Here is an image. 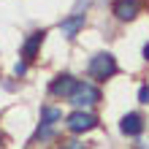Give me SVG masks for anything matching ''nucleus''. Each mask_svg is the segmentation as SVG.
<instances>
[{
	"instance_id": "obj_1",
	"label": "nucleus",
	"mask_w": 149,
	"mask_h": 149,
	"mask_svg": "<svg viewBox=\"0 0 149 149\" xmlns=\"http://www.w3.org/2000/svg\"><path fill=\"white\" fill-rule=\"evenodd\" d=\"M90 73L103 81V79H109V76L117 73V60H114L109 52H100V54H95L90 60Z\"/></svg>"
},
{
	"instance_id": "obj_2",
	"label": "nucleus",
	"mask_w": 149,
	"mask_h": 149,
	"mask_svg": "<svg viewBox=\"0 0 149 149\" xmlns=\"http://www.w3.org/2000/svg\"><path fill=\"white\" fill-rule=\"evenodd\" d=\"M98 100H100V92L92 84H76V90L71 95V103H76V106H92Z\"/></svg>"
},
{
	"instance_id": "obj_3",
	"label": "nucleus",
	"mask_w": 149,
	"mask_h": 149,
	"mask_svg": "<svg viewBox=\"0 0 149 149\" xmlns=\"http://www.w3.org/2000/svg\"><path fill=\"white\" fill-rule=\"evenodd\" d=\"M95 119L92 114H87V111H73L71 117H68V127L73 130V133H84V130H92L95 127Z\"/></svg>"
},
{
	"instance_id": "obj_4",
	"label": "nucleus",
	"mask_w": 149,
	"mask_h": 149,
	"mask_svg": "<svg viewBox=\"0 0 149 149\" xmlns=\"http://www.w3.org/2000/svg\"><path fill=\"white\" fill-rule=\"evenodd\" d=\"M119 130L125 136H138L144 130V119H141V114H125L119 122Z\"/></svg>"
},
{
	"instance_id": "obj_5",
	"label": "nucleus",
	"mask_w": 149,
	"mask_h": 149,
	"mask_svg": "<svg viewBox=\"0 0 149 149\" xmlns=\"http://www.w3.org/2000/svg\"><path fill=\"white\" fill-rule=\"evenodd\" d=\"M76 79L73 76H57L54 81H52V95H73V90H76Z\"/></svg>"
},
{
	"instance_id": "obj_6",
	"label": "nucleus",
	"mask_w": 149,
	"mask_h": 149,
	"mask_svg": "<svg viewBox=\"0 0 149 149\" xmlns=\"http://www.w3.org/2000/svg\"><path fill=\"white\" fill-rule=\"evenodd\" d=\"M114 14L127 22V19H133V16L138 14V3L136 0H117V3H114Z\"/></svg>"
},
{
	"instance_id": "obj_7",
	"label": "nucleus",
	"mask_w": 149,
	"mask_h": 149,
	"mask_svg": "<svg viewBox=\"0 0 149 149\" xmlns=\"http://www.w3.org/2000/svg\"><path fill=\"white\" fill-rule=\"evenodd\" d=\"M43 36H46V33L41 30V33H33V36H30L27 41H24V49H22V54L27 57V60H33V57H36V52H38V46H41Z\"/></svg>"
},
{
	"instance_id": "obj_8",
	"label": "nucleus",
	"mask_w": 149,
	"mask_h": 149,
	"mask_svg": "<svg viewBox=\"0 0 149 149\" xmlns=\"http://www.w3.org/2000/svg\"><path fill=\"white\" fill-rule=\"evenodd\" d=\"M84 24V14H76V16H71V19H65L63 24H60V27H63V33L65 36H73V33L79 30Z\"/></svg>"
},
{
	"instance_id": "obj_9",
	"label": "nucleus",
	"mask_w": 149,
	"mask_h": 149,
	"mask_svg": "<svg viewBox=\"0 0 149 149\" xmlns=\"http://www.w3.org/2000/svg\"><path fill=\"white\" fill-rule=\"evenodd\" d=\"M60 117H63V114H60L57 109H43V111H41V122H43V125H46V127L52 125V122H57Z\"/></svg>"
},
{
	"instance_id": "obj_10",
	"label": "nucleus",
	"mask_w": 149,
	"mask_h": 149,
	"mask_svg": "<svg viewBox=\"0 0 149 149\" xmlns=\"http://www.w3.org/2000/svg\"><path fill=\"white\" fill-rule=\"evenodd\" d=\"M138 100H141V103H149V87H141V90H138Z\"/></svg>"
},
{
	"instance_id": "obj_11",
	"label": "nucleus",
	"mask_w": 149,
	"mask_h": 149,
	"mask_svg": "<svg viewBox=\"0 0 149 149\" xmlns=\"http://www.w3.org/2000/svg\"><path fill=\"white\" fill-rule=\"evenodd\" d=\"M63 149H84V144H81V141H65Z\"/></svg>"
},
{
	"instance_id": "obj_12",
	"label": "nucleus",
	"mask_w": 149,
	"mask_h": 149,
	"mask_svg": "<svg viewBox=\"0 0 149 149\" xmlns=\"http://www.w3.org/2000/svg\"><path fill=\"white\" fill-rule=\"evenodd\" d=\"M144 57L149 60V43H146V46H144Z\"/></svg>"
},
{
	"instance_id": "obj_13",
	"label": "nucleus",
	"mask_w": 149,
	"mask_h": 149,
	"mask_svg": "<svg viewBox=\"0 0 149 149\" xmlns=\"http://www.w3.org/2000/svg\"><path fill=\"white\" fill-rule=\"evenodd\" d=\"M0 141H3V138H0Z\"/></svg>"
}]
</instances>
